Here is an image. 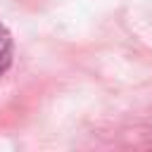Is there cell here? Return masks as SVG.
I'll use <instances>...</instances> for the list:
<instances>
[{
	"label": "cell",
	"instance_id": "1",
	"mask_svg": "<svg viewBox=\"0 0 152 152\" xmlns=\"http://www.w3.org/2000/svg\"><path fill=\"white\" fill-rule=\"evenodd\" d=\"M10 62H12V38L7 28L0 24V74L10 66Z\"/></svg>",
	"mask_w": 152,
	"mask_h": 152
}]
</instances>
